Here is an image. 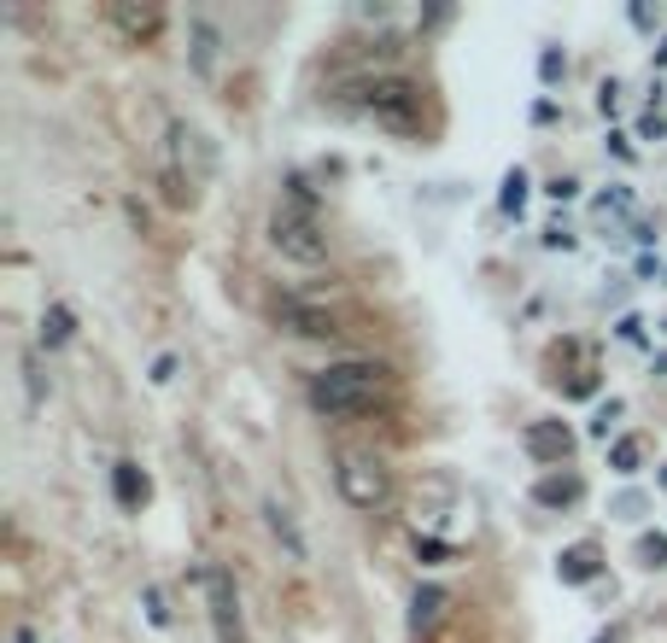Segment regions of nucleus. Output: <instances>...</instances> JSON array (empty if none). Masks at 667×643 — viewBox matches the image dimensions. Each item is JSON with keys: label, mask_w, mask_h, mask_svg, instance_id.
<instances>
[{"label": "nucleus", "mask_w": 667, "mask_h": 643, "mask_svg": "<svg viewBox=\"0 0 667 643\" xmlns=\"http://www.w3.org/2000/svg\"><path fill=\"white\" fill-rule=\"evenodd\" d=\"M381 393H386L381 363H334V369L311 375V404L322 416H363Z\"/></svg>", "instance_id": "1"}, {"label": "nucleus", "mask_w": 667, "mask_h": 643, "mask_svg": "<svg viewBox=\"0 0 667 643\" xmlns=\"http://www.w3.org/2000/svg\"><path fill=\"white\" fill-rule=\"evenodd\" d=\"M334 486H340V497L352 503V510H363V515H375V510H386V497H393V474H386L375 456H357V451H346L334 463Z\"/></svg>", "instance_id": "2"}, {"label": "nucleus", "mask_w": 667, "mask_h": 643, "mask_svg": "<svg viewBox=\"0 0 667 643\" xmlns=\"http://www.w3.org/2000/svg\"><path fill=\"white\" fill-rule=\"evenodd\" d=\"M269 240H275V251H282V258H293V264H322V258H328V235L316 228V217L305 211V205H275Z\"/></svg>", "instance_id": "3"}, {"label": "nucleus", "mask_w": 667, "mask_h": 643, "mask_svg": "<svg viewBox=\"0 0 667 643\" xmlns=\"http://www.w3.org/2000/svg\"><path fill=\"white\" fill-rule=\"evenodd\" d=\"M352 100L363 111H375L381 123H393V129H416V82L410 77H370V82H357L352 88Z\"/></svg>", "instance_id": "4"}, {"label": "nucleus", "mask_w": 667, "mask_h": 643, "mask_svg": "<svg viewBox=\"0 0 667 643\" xmlns=\"http://www.w3.org/2000/svg\"><path fill=\"white\" fill-rule=\"evenodd\" d=\"M205 580V603H212V620H217V637L223 643H241L246 632H241V596H235V580H228V567H205L199 573Z\"/></svg>", "instance_id": "5"}, {"label": "nucleus", "mask_w": 667, "mask_h": 643, "mask_svg": "<svg viewBox=\"0 0 667 643\" xmlns=\"http://www.w3.org/2000/svg\"><path fill=\"white\" fill-rule=\"evenodd\" d=\"M275 322L298 339H334V316L316 310V305H298V298H282V305H275Z\"/></svg>", "instance_id": "6"}, {"label": "nucleus", "mask_w": 667, "mask_h": 643, "mask_svg": "<svg viewBox=\"0 0 667 643\" xmlns=\"http://www.w3.org/2000/svg\"><path fill=\"white\" fill-rule=\"evenodd\" d=\"M440 614H445V591H440V585H422L416 603H410V626L433 632V626H440Z\"/></svg>", "instance_id": "7"}, {"label": "nucleus", "mask_w": 667, "mask_h": 643, "mask_svg": "<svg viewBox=\"0 0 667 643\" xmlns=\"http://www.w3.org/2000/svg\"><path fill=\"white\" fill-rule=\"evenodd\" d=\"M264 521H269V533L287 544V556H305V538H298V526L287 521V510H282L275 497H264Z\"/></svg>", "instance_id": "8"}, {"label": "nucleus", "mask_w": 667, "mask_h": 643, "mask_svg": "<svg viewBox=\"0 0 667 643\" xmlns=\"http://www.w3.org/2000/svg\"><path fill=\"white\" fill-rule=\"evenodd\" d=\"M527 445H533V456H568V427H533Z\"/></svg>", "instance_id": "9"}, {"label": "nucleus", "mask_w": 667, "mask_h": 643, "mask_svg": "<svg viewBox=\"0 0 667 643\" xmlns=\"http://www.w3.org/2000/svg\"><path fill=\"white\" fill-rule=\"evenodd\" d=\"M41 339H48V346H65V339H71V310L53 305L48 316H41Z\"/></svg>", "instance_id": "10"}, {"label": "nucleus", "mask_w": 667, "mask_h": 643, "mask_svg": "<svg viewBox=\"0 0 667 643\" xmlns=\"http://www.w3.org/2000/svg\"><path fill=\"white\" fill-rule=\"evenodd\" d=\"M118 24L129 30V36H153L158 30V12L147 7V12H129V7H118Z\"/></svg>", "instance_id": "11"}, {"label": "nucleus", "mask_w": 667, "mask_h": 643, "mask_svg": "<svg viewBox=\"0 0 667 643\" xmlns=\"http://www.w3.org/2000/svg\"><path fill=\"white\" fill-rule=\"evenodd\" d=\"M562 573H568V580H591V550H568Z\"/></svg>", "instance_id": "12"}, {"label": "nucleus", "mask_w": 667, "mask_h": 643, "mask_svg": "<svg viewBox=\"0 0 667 643\" xmlns=\"http://www.w3.org/2000/svg\"><path fill=\"white\" fill-rule=\"evenodd\" d=\"M118 497H124V503H135V497H147V479H135V468H129V463L118 468Z\"/></svg>", "instance_id": "13"}, {"label": "nucleus", "mask_w": 667, "mask_h": 643, "mask_svg": "<svg viewBox=\"0 0 667 643\" xmlns=\"http://www.w3.org/2000/svg\"><path fill=\"white\" fill-rule=\"evenodd\" d=\"M194 59H199V71H212V59H217V36L199 24V48H194Z\"/></svg>", "instance_id": "14"}, {"label": "nucleus", "mask_w": 667, "mask_h": 643, "mask_svg": "<svg viewBox=\"0 0 667 643\" xmlns=\"http://www.w3.org/2000/svg\"><path fill=\"white\" fill-rule=\"evenodd\" d=\"M609 463H615L620 474H632V463H638V439H620V445H615V456H609Z\"/></svg>", "instance_id": "15"}, {"label": "nucleus", "mask_w": 667, "mask_h": 643, "mask_svg": "<svg viewBox=\"0 0 667 643\" xmlns=\"http://www.w3.org/2000/svg\"><path fill=\"white\" fill-rule=\"evenodd\" d=\"M573 492H580L573 479H545V486H539V497H545V503H562V497H573Z\"/></svg>", "instance_id": "16"}, {"label": "nucleus", "mask_w": 667, "mask_h": 643, "mask_svg": "<svg viewBox=\"0 0 667 643\" xmlns=\"http://www.w3.org/2000/svg\"><path fill=\"white\" fill-rule=\"evenodd\" d=\"M644 562H650V567H667V544H661V538H644Z\"/></svg>", "instance_id": "17"}]
</instances>
